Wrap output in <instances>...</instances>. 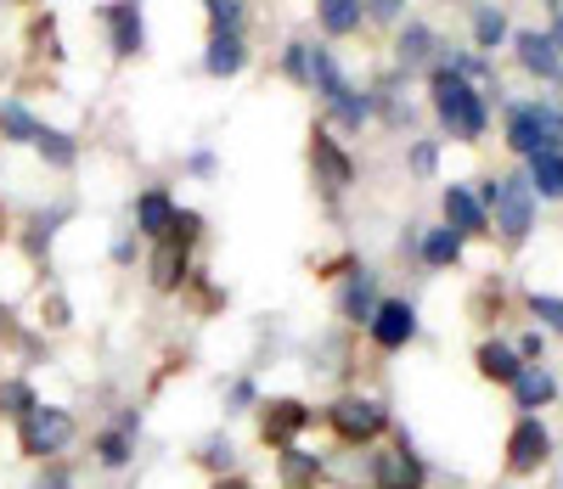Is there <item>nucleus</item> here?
<instances>
[{"mask_svg":"<svg viewBox=\"0 0 563 489\" xmlns=\"http://www.w3.org/2000/svg\"><path fill=\"white\" fill-rule=\"evenodd\" d=\"M34 146H40V158H45V164H57V169L74 164V141H68L63 130H45V124H40V130H34Z\"/></svg>","mask_w":563,"mask_h":489,"instance_id":"obj_25","label":"nucleus"},{"mask_svg":"<svg viewBox=\"0 0 563 489\" xmlns=\"http://www.w3.org/2000/svg\"><path fill=\"white\" fill-rule=\"evenodd\" d=\"M485 203H490V214H496L501 242H525V236H530V225H536V203H530V186H525L519 175L490 180V186H485Z\"/></svg>","mask_w":563,"mask_h":489,"instance_id":"obj_2","label":"nucleus"},{"mask_svg":"<svg viewBox=\"0 0 563 489\" xmlns=\"http://www.w3.org/2000/svg\"><path fill=\"white\" fill-rule=\"evenodd\" d=\"M530 310H536V315H541V321H547V326L558 332V299H552V292H547V299L536 292V299H530Z\"/></svg>","mask_w":563,"mask_h":489,"instance_id":"obj_36","label":"nucleus"},{"mask_svg":"<svg viewBox=\"0 0 563 489\" xmlns=\"http://www.w3.org/2000/svg\"><path fill=\"white\" fill-rule=\"evenodd\" d=\"M231 405H254V382H238V388H231Z\"/></svg>","mask_w":563,"mask_h":489,"instance_id":"obj_37","label":"nucleus"},{"mask_svg":"<svg viewBox=\"0 0 563 489\" xmlns=\"http://www.w3.org/2000/svg\"><path fill=\"white\" fill-rule=\"evenodd\" d=\"M512 388H519V405H525V411H536V405H547V400L558 394L552 371H536V366H525L519 377H512Z\"/></svg>","mask_w":563,"mask_h":489,"instance_id":"obj_22","label":"nucleus"},{"mask_svg":"<svg viewBox=\"0 0 563 489\" xmlns=\"http://www.w3.org/2000/svg\"><path fill=\"white\" fill-rule=\"evenodd\" d=\"M361 12H372V18L395 23V18H400V0H361Z\"/></svg>","mask_w":563,"mask_h":489,"instance_id":"obj_34","label":"nucleus"},{"mask_svg":"<svg viewBox=\"0 0 563 489\" xmlns=\"http://www.w3.org/2000/svg\"><path fill=\"white\" fill-rule=\"evenodd\" d=\"M530 186L541 191L547 203L558 198V186H563V153H558V146H541V153H530Z\"/></svg>","mask_w":563,"mask_h":489,"instance_id":"obj_19","label":"nucleus"},{"mask_svg":"<svg viewBox=\"0 0 563 489\" xmlns=\"http://www.w3.org/2000/svg\"><path fill=\"white\" fill-rule=\"evenodd\" d=\"M372 337H378V349H406L417 337V310L406 299H384L372 310Z\"/></svg>","mask_w":563,"mask_h":489,"instance_id":"obj_7","label":"nucleus"},{"mask_svg":"<svg viewBox=\"0 0 563 489\" xmlns=\"http://www.w3.org/2000/svg\"><path fill=\"white\" fill-rule=\"evenodd\" d=\"M547 456H552V433L541 422H519V427H512V451H507L512 473H536Z\"/></svg>","mask_w":563,"mask_h":489,"instance_id":"obj_11","label":"nucleus"},{"mask_svg":"<svg viewBox=\"0 0 563 489\" xmlns=\"http://www.w3.org/2000/svg\"><path fill=\"white\" fill-rule=\"evenodd\" d=\"M29 400H34V388H29V382H0V411H12V416H29V411H34Z\"/></svg>","mask_w":563,"mask_h":489,"instance_id":"obj_30","label":"nucleus"},{"mask_svg":"<svg viewBox=\"0 0 563 489\" xmlns=\"http://www.w3.org/2000/svg\"><path fill=\"white\" fill-rule=\"evenodd\" d=\"M282 68H288L299 85H305V68H310V52H305V45H288V57H282Z\"/></svg>","mask_w":563,"mask_h":489,"instance_id":"obj_33","label":"nucleus"},{"mask_svg":"<svg viewBox=\"0 0 563 489\" xmlns=\"http://www.w3.org/2000/svg\"><path fill=\"white\" fill-rule=\"evenodd\" d=\"M372 484H378V489H417V484H422V462L411 456L406 438H400V445H384V451H378Z\"/></svg>","mask_w":563,"mask_h":489,"instance_id":"obj_9","label":"nucleus"},{"mask_svg":"<svg viewBox=\"0 0 563 489\" xmlns=\"http://www.w3.org/2000/svg\"><path fill=\"white\" fill-rule=\"evenodd\" d=\"M316 478V456H305V451H282V484H288V489H299V484H310Z\"/></svg>","mask_w":563,"mask_h":489,"instance_id":"obj_28","label":"nucleus"},{"mask_svg":"<svg viewBox=\"0 0 563 489\" xmlns=\"http://www.w3.org/2000/svg\"><path fill=\"white\" fill-rule=\"evenodd\" d=\"M507 146H512V153H541V146H558V108L547 102H519V108H512L507 113Z\"/></svg>","mask_w":563,"mask_h":489,"instance_id":"obj_3","label":"nucleus"},{"mask_svg":"<svg viewBox=\"0 0 563 489\" xmlns=\"http://www.w3.org/2000/svg\"><path fill=\"white\" fill-rule=\"evenodd\" d=\"M434 113L445 119V130L451 135H462V141H479L485 135V96L467 85L462 74H451V68H440L434 74Z\"/></svg>","mask_w":563,"mask_h":489,"instance_id":"obj_1","label":"nucleus"},{"mask_svg":"<svg viewBox=\"0 0 563 489\" xmlns=\"http://www.w3.org/2000/svg\"><path fill=\"white\" fill-rule=\"evenodd\" d=\"M395 57H400V68H422V63H434V57H440L434 29L406 23V29H400V40H395Z\"/></svg>","mask_w":563,"mask_h":489,"instance_id":"obj_15","label":"nucleus"},{"mask_svg":"<svg viewBox=\"0 0 563 489\" xmlns=\"http://www.w3.org/2000/svg\"><path fill=\"white\" fill-rule=\"evenodd\" d=\"M366 113H372V102H366V96H355V90H344L339 102H333V119H339V124H350V130H361V124H366Z\"/></svg>","mask_w":563,"mask_h":489,"instance_id":"obj_29","label":"nucleus"},{"mask_svg":"<svg viewBox=\"0 0 563 489\" xmlns=\"http://www.w3.org/2000/svg\"><path fill=\"white\" fill-rule=\"evenodd\" d=\"M135 225L147 231V236H169V225H175V203H169V191H141V203H135Z\"/></svg>","mask_w":563,"mask_h":489,"instance_id":"obj_17","label":"nucleus"},{"mask_svg":"<svg viewBox=\"0 0 563 489\" xmlns=\"http://www.w3.org/2000/svg\"><path fill=\"white\" fill-rule=\"evenodd\" d=\"M97 456H102L108 467H124V462H130V445H124V433H102V438H97Z\"/></svg>","mask_w":563,"mask_h":489,"instance_id":"obj_31","label":"nucleus"},{"mask_svg":"<svg viewBox=\"0 0 563 489\" xmlns=\"http://www.w3.org/2000/svg\"><path fill=\"white\" fill-rule=\"evenodd\" d=\"M445 225H451L456 236H479L490 220H485V203L474 198V191L451 186V191H445Z\"/></svg>","mask_w":563,"mask_h":489,"instance_id":"obj_12","label":"nucleus"},{"mask_svg":"<svg viewBox=\"0 0 563 489\" xmlns=\"http://www.w3.org/2000/svg\"><path fill=\"white\" fill-rule=\"evenodd\" d=\"M186 276V248L180 242H158V254H153V287L158 292H175Z\"/></svg>","mask_w":563,"mask_h":489,"instance_id":"obj_20","label":"nucleus"},{"mask_svg":"<svg viewBox=\"0 0 563 489\" xmlns=\"http://www.w3.org/2000/svg\"><path fill=\"white\" fill-rule=\"evenodd\" d=\"M214 489H249V484H238V478H220Z\"/></svg>","mask_w":563,"mask_h":489,"instance_id":"obj_39","label":"nucleus"},{"mask_svg":"<svg viewBox=\"0 0 563 489\" xmlns=\"http://www.w3.org/2000/svg\"><path fill=\"white\" fill-rule=\"evenodd\" d=\"M74 445V416L57 405H34L23 416V451L29 456H63Z\"/></svg>","mask_w":563,"mask_h":489,"instance_id":"obj_4","label":"nucleus"},{"mask_svg":"<svg viewBox=\"0 0 563 489\" xmlns=\"http://www.w3.org/2000/svg\"><path fill=\"white\" fill-rule=\"evenodd\" d=\"M34 489H68V473H52V478H40Z\"/></svg>","mask_w":563,"mask_h":489,"instance_id":"obj_38","label":"nucleus"},{"mask_svg":"<svg viewBox=\"0 0 563 489\" xmlns=\"http://www.w3.org/2000/svg\"><path fill=\"white\" fill-rule=\"evenodd\" d=\"M203 462H209V467H231V438H209Z\"/></svg>","mask_w":563,"mask_h":489,"instance_id":"obj_35","label":"nucleus"},{"mask_svg":"<svg viewBox=\"0 0 563 489\" xmlns=\"http://www.w3.org/2000/svg\"><path fill=\"white\" fill-rule=\"evenodd\" d=\"M316 18H321V29L333 34V40H344V34H355L361 29V0H316Z\"/></svg>","mask_w":563,"mask_h":489,"instance_id":"obj_18","label":"nucleus"},{"mask_svg":"<svg viewBox=\"0 0 563 489\" xmlns=\"http://www.w3.org/2000/svg\"><path fill=\"white\" fill-rule=\"evenodd\" d=\"M479 371L496 377V382H512V377L525 371V360H519V349H507V344H485L479 349Z\"/></svg>","mask_w":563,"mask_h":489,"instance_id":"obj_23","label":"nucleus"},{"mask_svg":"<svg viewBox=\"0 0 563 489\" xmlns=\"http://www.w3.org/2000/svg\"><path fill=\"white\" fill-rule=\"evenodd\" d=\"M310 169H316V180H321V191L327 198H339V191L355 180V164H350V153L327 135V130H316L310 135Z\"/></svg>","mask_w":563,"mask_h":489,"instance_id":"obj_5","label":"nucleus"},{"mask_svg":"<svg viewBox=\"0 0 563 489\" xmlns=\"http://www.w3.org/2000/svg\"><path fill=\"white\" fill-rule=\"evenodd\" d=\"M34 113L23 108V102H0V135H7V141H34Z\"/></svg>","mask_w":563,"mask_h":489,"instance_id":"obj_26","label":"nucleus"},{"mask_svg":"<svg viewBox=\"0 0 563 489\" xmlns=\"http://www.w3.org/2000/svg\"><path fill=\"white\" fill-rule=\"evenodd\" d=\"M519 63L536 74V79H547V85H558V74H563V57H558V29H530V34H519Z\"/></svg>","mask_w":563,"mask_h":489,"instance_id":"obj_10","label":"nucleus"},{"mask_svg":"<svg viewBox=\"0 0 563 489\" xmlns=\"http://www.w3.org/2000/svg\"><path fill=\"white\" fill-rule=\"evenodd\" d=\"M384 422H389V411H384V400H378V394H344V400L333 405V427L350 438V445L372 438Z\"/></svg>","mask_w":563,"mask_h":489,"instance_id":"obj_6","label":"nucleus"},{"mask_svg":"<svg viewBox=\"0 0 563 489\" xmlns=\"http://www.w3.org/2000/svg\"><path fill=\"white\" fill-rule=\"evenodd\" d=\"M456 259H462V236H456L451 225H440V231H429V236H422V265L445 270V265H456Z\"/></svg>","mask_w":563,"mask_h":489,"instance_id":"obj_21","label":"nucleus"},{"mask_svg":"<svg viewBox=\"0 0 563 489\" xmlns=\"http://www.w3.org/2000/svg\"><path fill=\"white\" fill-rule=\"evenodd\" d=\"M501 40H507V18L496 7H479L474 12V45H479V52H496Z\"/></svg>","mask_w":563,"mask_h":489,"instance_id":"obj_24","label":"nucleus"},{"mask_svg":"<svg viewBox=\"0 0 563 489\" xmlns=\"http://www.w3.org/2000/svg\"><path fill=\"white\" fill-rule=\"evenodd\" d=\"M102 23H108V40H113L119 57H141L147 29H141V7H135V0H113V7H102Z\"/></svg>","mask_w":563,"mask_h":489,"instance_id":"obj_8","label":"nucleus"},{"mask_svg":"<svg viewBox=\"0 0 563 489\" xmlns=\"http://www.w3.org/2000/svg\"><path fill=\"white\" fill-rule=\"evenodd\" d=\"M203 7H209L214 34H243V12H249V0H203Z\"/></svg>","mask_w":563,"mask_h":489,"instance_id":"obj_27","label":"nucleus"},{"mask_svg":"<svg viewBox=\"0 0 563 489\" xmlns=\"http://www.w3.org/2000/svg\"><path fill=\"white\" fill-rule=\"evenodd\" d=\"M249 63V45H243V34H214L209 40V57H203V68L214 74V79H231Z\"/></svg>","mask_w":563,"mask_h":489,"instance_id":"obj_16","label":"nucleus"},{"mask_svg":"<svg viewBox=\"0 0 563 489\" xmlns=\"http://www.w3.org/2000/svg\"><path fill=\"white\" fill-rule=\"evenodd\" d=\"M434 164H440V153H434L429 141H417L411 146V175H434Z\"/></svg>","mask_w":563,"mask_h":489,"instance_id":"obj_32","label":"nucleus"},{"mask_svg":"<svg viewBox=\"0 0 563 489\" xmlns=\"http://www.w3.org/2000/svg\"><path fill=\"white\" fill-rule=\"evenodd\" d=\"M547 7H558V0H547Z\"/></svg>","mask_w":563,"mask_h":489,"instance_id":"obj_40","label":"nucleus"},{"mask_svg":"<svg viewBox=\"0 0 563 489\" xmlns=\"http://www.w3.org/2000/svg\"><path fill=\"white\" fill-rule=\"evenodd\" d=\"M305 422H310V411H305L299 400H271V411H265V438L288 451V445H294V433H299Z\"/></svg>","mask_w":563,"mask_h":489,"instance_id":"obj_13","label":"nucleus"},{"mask_svg":"<svg viewBox=\"0 0 563 489\" xmlns=\"http://www.w3.org/2000/svg\"><path fill=\"white\" fill-rule=\"evenodd\" d=\"M339 310H344V321H372V310H378V281L366 270H350V281L339 292Z\"/></svg>","mask_w":563,"mask_h":489,"instance_id":"obj_14","label":"nucleus"}]
</instances>
